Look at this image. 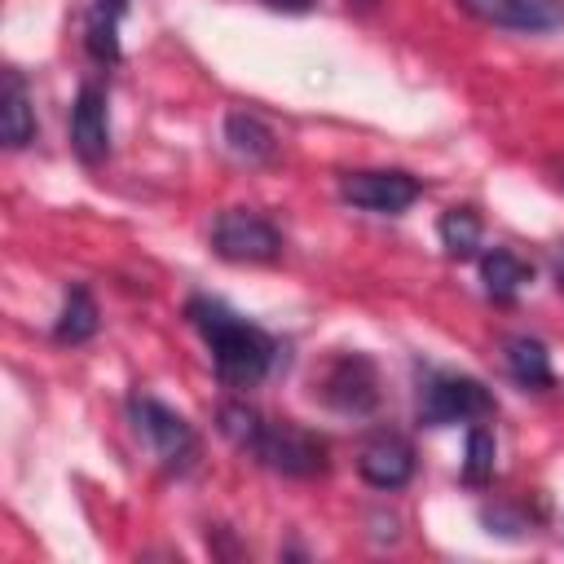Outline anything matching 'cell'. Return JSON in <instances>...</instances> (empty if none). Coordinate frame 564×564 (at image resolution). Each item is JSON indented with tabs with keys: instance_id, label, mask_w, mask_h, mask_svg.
<instances>
[{
	"instance_id": "cell-1",
	"label": "cell",
	"mask_w": 564,
	"mask_h": 564,
	"mask_svg": "<svg viewBox=\"0 0 564 564\" xmlns=\"http://www.w3.org/2000/svg\"><path fill=\"white\" fill-rule=\"evenodd\" d=\"M185 317L207 339L216 379L225 388H256L260 379H269V370L282 357V348L269 330H260L256 322H247L242 313H234L229 304H220L212 295H189Z\"/></svg>"
},
{
	"instance_id": "cell-2",
	"label": "cell",
	"mask_w": 564,
	"mask_h": 564,
	"mask_svg": "<svg viewBox=\"0 0 564 564\" xmlns=\"http://www.w3.org/2000/svg\"><path fill=\"white\" fill-rule=\"evenodd\" d=\"M128 419H132V432L145 441V449L167 467V471H185L198 454V436L194 427L185 423V414H176L172 405H163L159 397L150 392H132L128 397Z\"/></svg>"
},
{
	"instance_id": "cell-3",
	"label": "cell",
	"mask_w": 564,
	"mask_h": 564,
	"mask_svg": "<svg viewBox=\"0 0 564 564\" xmlns=\"http://www.w3.org/2000/svg\"><path fill=\"white\" fill-rule=\"evenodd\" d=\"M494 392L471 379V375H449V370H427L423 388H419V423L423 427H449V423H476L489 419Z\"/></svg>"
},
{
	"instance_id": "cell-4",
	"label": "cell",
	"mask_w": 564,
	"mask_h": 564,
	"mask_svg": "<svg viewBox=\"0 0 564 564\" xmlns=\"http://www.w3.org/2000/svg\"><path fill=\"white\" fill-rule=\"evenodd\" d=\"M264 467H273V471H282V476H295V480H308V476H322L326 471V441L317 436V432H308V427H300V423H291V419H278V423H269L264 419V432H260V441H256V449H251Z\"/></svg>"
},
{
	"instance_id": "cell-5",
	"label": "cell",
	"mask_w": 564,
	"mask_h": 564,
	"mask_svg": "<svg viewBox=\"0 0 564 564\" xmlns=\"http://www.w3.org/2000/svg\"><path fill=\"white\" fill-rule=\"evenodd\" d=\"M212 251L220 260H234V264H269L282 256V234L269 216L247 212V207H229L212 225Z\"/></svg>"
},
{
	"instance_id": "cell-6",
	"label": "cell",
	"mask_w": 564,
	"mask_h": 564,
	"mask_svg": "<svg viewBox=\"0 0 564 564\" xmlns=\"http://www.w3.org/2000/svg\"><path fill=\"white\" fill-rule=\"evenodd\" d=\"M317 388H322V401L339 414H370L379 405V375H375V361L366 352L330 357Z\"/></svg>"
},
{
	"instance_id": "cell-7",
	"label": "cell",
	"mask_w": 564,
	"mask_h": 564,
	"mask_svg": "<svg viewBox=\"0 0 564 564\" xmlns=\"http://www.w3.org/2000/svg\"><path fill=\"white\" fill-rule=\"evenodd\" d=\"M423 194V181L397 167H375V172H344L339 176V198L361 207V212H379V216H397L405 212L414 198Z\"/></svg>"
},
{
	"instance_id": "cell-8",
	"label": "cell",
	"mask_w": 564,
	"mask_h": 564,
	"mask_svg": "<svg viewBox=\"0 0 564 564\" xmlns=\"http://www.w3.org/2000/svg\"><path fill=\"white\" fill-rule=\"evenodd\" d=\"M70 150L79 154V163L97 167L110 154V110H106V88L84 79L70 106Z\"/></svg>"
},
{
	"instance_id": "cell-9",
	"label": "cell",
	"mask_w": 564,
	"mask_h": 564,
	"mask_svg": "<svg viewBox=\"0 0 564 564\" xmlns=\"http://www.w3.org/2000/svg\"><path fill=\"white\" fill-rule=\"evenodd\" d=\"M476 22L502 31H555L564 26V0H458Z\"/></svg>"
},
{
	"instance_id": "cell-10",
	"label": "cell",
	"mask_w": 564,
	"mask_h": 564,
	"mask_svg": "<svg viewBox=\"0 0 564 564\" xmlns=\"http://www.w3.org/2000/svg\"><path fill=\"white\" fill-rule=\"evenodd\" d=\"M357 471L370 489H401L414 476V445L401 432H375L357 454Z\"/></svg>"
},
{
	"instance_id": "cell-11",
	"label": "cell",
	"mask_w": 564,
	"mask_h": 564,
	"mask_svg": "<svg viewBox=\"0 0 564 564\" xmlns=\"http://www.w3.org/2000/svg\"><path fill=\"white\" fill-rule=\"evenodd\" d=\"M480 282H485V295L489 300L511 304L533 282V264L520 260L511 247H489V251H480Z\"/></svg>"
},
{
	"instance_id": "cell-12",
	"label": "cell",
	"mask_w": 564,
	"mask_h": 564,
	"mask_svg": "<svg viewBox=\"0 0 564 564\" xmlns=\"http://www.w3.org/2000/svg\"><path fill=\"white\" fill-rule=\"evenodd\" d=\"M0 132L9 150H22L35 141V106L26 93V79L18 70H4V97H0Z\"/></svg>"
},
{
	"instance_id": "cell-13",
	"label": "cell",
	"mask_w": 564,
	"mask_h": 564,
	"mask_svg": "<svg viewBox=\"0 0 564 564\" xmlns=\"http://www.w3.org/2000/svg\"><path fill=\"white\" fill-rule=\"evenodd\" d=\"M502 361H507V375L520 383V388H551L555 383V370H551V352L542 339L533 335H511L502 344Z\"/></svg>"
},
{
	"instance_id": "cell-14",
	"label": "cell",
	"mask_w": 564,
	"mask_h": 564,
	"mask_svg": "<svg viewBox=\"0 0 564 564\" xmlns=\"http://www.w3.org/2000/svg\"><path fill=\"white\" fill-rule=\"evenodd\" d=\"M128 13V0H93L88 9V26H84V44L93 53V62L115 66L119 62V22Z\"/></svg>"
},
{
	"instance_id": "cell-15",
	"label": "cell",
	"mask_w": 564,
	"mask_h": 564,
	"mask_svg": "<svg viewBox=\"0 0 564 564\" xmlns=\"http://www.w3.org/2000/svg\"><path fill=\"white\" fill-rule=\"evenodd\" d=\"M225 141H229V150H234L238 159H247V163H269V159L278 154L273 128H269L260 115H247V110H234V115L225 119Z\"/></svg>"
},
{
	"instance_id": "cell-16",
	"label": "cell",
	"mask_w": 564,
	"mask_h": 564,
	"mask_svg": "<svg viewBox=\"0 0 564 564\" xmlns=\"http://www.w3.org/2000/svg\"><path fill=\"white\" fill-rule=\"evenodd\" d=\"M97 326H101L97 300H93V291H88L84 282H75V286L66 291V304H62V317H57V326H53V339H57V344H84V339L97 335Z\"/></svg>"
},
{
	"instance_id": "cell-17",
	"label": "cell",
	"mask_w": 564,
	"mask_h": 564,
	"mask_svg": "<svg viewBox=\"0 0 564 564\" xmlns=\"http://www.w3.org/2000/svg\"><path fill=\"white\" fill-rule=\"evenodd\" d=\"M436 234H441V247L454 260H471L480 251V216H476V207H449L441 216Z\"/></svg>"
},
{
	"instance_id": "cell-18",
	"label": "cell",
	"mask_w": 564,
	"mask_h": 564,
	"mask_svg": "<svg viewBox=\"0 0 564 564\" xmlns=\"http://www.w3.org/2000/svg\"><path fill=\"white\" fill-rule=\"evenodd\" d=\"M216 427H220V436H225L234 449L251 454L256 441H260V432H264V414L251 410L247 401H225V405L216 410Z\"/></svg>"
},
{
	"instance_id": "cell-19",
	"label": "cell",
	"mask_w": 564,
	"mask_h": 564,
	"mask_svg": "<svg viewBox=\"0 0 564 564\" xmlns=\"http://www.w3.org/2000/svg\"><path fill=\"white\" fill-rule=\"evenodd\" d=\"M494 436L480 427V423H471V432H467V458H463V480L467 485H489L494 480Z\"/></svg>"
},
{
	"instance_id": "cell-20",
	"label": "cell",
	"mask_w": 564,
	"mask_h": 564,
	"mask_svg": "<svg viewBox=\"0 0 564 564\" xmlns=\"http://www.w3.org/2000/svg\"><path fill=\"white\" fill-rule=\"evenodd\" d=\"M551 269H555V282H560V291H564V242L551 251Z\"/></svg>"
},
{
	"instance_id": "cell-21",
	"label": "cell",
	"mask_w": 564,
	"mask_h": 564,
	"mask_svg": "<svg viewBox=\"0 0 564 564\" xmlns=\"http://www.w3.org/2000/svg\"><path fill=\"white\" fill-rule=\"evenodd\" d=\"M269 4H273V9H295V13H300V9H308L313 0H269Z\"/></svg>"
}]
</instances>
